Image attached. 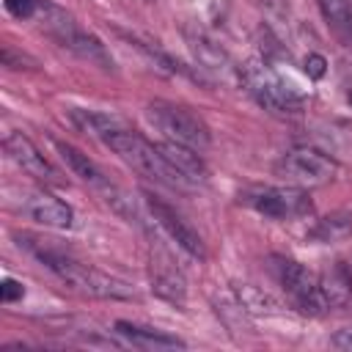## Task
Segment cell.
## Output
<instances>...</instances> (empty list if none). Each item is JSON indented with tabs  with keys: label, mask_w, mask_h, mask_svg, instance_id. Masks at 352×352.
<instances>
[{
	"label": "cell",
	"mask_w": 352,
	"mask_h": 352,
	"mask_svg": "<svg viewBox=\"0 0 352 352\" xmlns=\"http://www.w3.org/2000/svg\"><path fill=\"white\" fill-rule=\"evenodd\" d=\"M239 80L245 91L270 113H300L302 110V96L264 63H245L239 69Z\"/></svg>",
	"instance_id": "4"
},
{
	"label": "cell",
	"mask_w": 352,
	"mask_h": 352,
	"mask_svg": "<svg viewBox=\"0 0 352 352\" xmlns=\"http://www.w3.org/2000/svg\"><path fill=\"white\" fill-rule=\"evenodd\" d=\"M239 305L245 311H258V314H272V308H278L275 300L270 294L258 292L256 286H242L239 289Z\"/></svg>",
	"instance_id": "21"
},
{
	"label": "cell",
	"mask_w": 352,
	"mask_h": 352,
	"mask_svg": "<svg viewBox=\"0 0 352 352\" xmlns=\"http://www.w3.org/2000/svg\"><path fill=\"white\" fill-rule=\"evenodd\" d=\"M322 294L327 300V308H344L352 300V275L346 272L344 264H336L324 275H319Z\"/></svg>",
	"instance_id": "17"
},
{
	"label": "cell",
	"mask_w": 352,
	"mask_h": 352,
	"mask_svg": "<svg viewBox=\"0 0 352 352\" xmlns=\"http://www.w3.org/2000/svg\"><path fill=\"white\" fill-rule=\"evenodd\" d=\"M187 41H190L192 58H195V63H198L201 69L214 72V74H228V72H234L228 55H226L214 41H209L206 36H201V33H190Z\"/></svg>",
	"instance_id": "16"
},
{
	"label": "cell",
	"mask_w": 352,
	"mask_h": 352,
	"mask_svg": "<svg viewBox=\"0 0 352 352\" xmlns=\"http://www.w3.org/2000/svg\"><path fill=\"white\" fill-rule=\"evenodd\" d=\"M25 212L41 223V226H50V228H69L74 223V212L69 204L58 201L55 195H47V192H36L30 198H25Z\"/></svg>",
	"instance_id": "12"
},
{
	"label": "cell",
	"mask_w": 352,
	"mask_h": 352,
	"mask_svg": "<svg viewBox=\"0 0 352 352\" xmlns=\"http://www.w3.org/2000/svg\"><path fill=\"white\" fill-rule=\"evenodd\" d=\"M33 256L50 270L55 272L69 289L80 292V294H88V297H99V300H129L135 297L132 286L121 278H113L96 267H88L60 250H50V248H30Z\"/></svg>",
	"instance_id": "1"
},
{
	"label": "cell",
	"mask_w": 352,
	"mask_h": 352,
	"mask_svg": "<svg viewBox=\"0 0 352 352\" xmlns=\"http://www.w3.org/2000/svg\"><path fill=\"white\" fill-rule=\"evenodd\" d=\"M346 102H349V104H352V91H349V94H346Z\"/></svg>",
	"instance_id": "26"
},
{
	"label": "cell",
	"mask_w": 352,
	"mask_h": 352,
	"mask_svg": "<svg viewBox=\"0 0 352 352\" xmlns=\"http://www.w3.org/2000/svg\"><path fill=\"white\" fill-rule=\"evenodd\" d=\"M305 72H308L311 77H322V74H324V58L316 55V52L308 55V58H305Z\"/></svg>",
	"instance_id": "23"
},
{
	"label": "cell",
	"mask_w": 352,
	"mask_h": 352,
	"mask_svg": "<svg viewBox=\"0 0 352 352\" xmlns=\"http://www.w3.org/2000/svg\"><path fill=\"white\" fill-rule=\"evenodd\" d=\"M58 146V151H60V160L69 165V170L74 173V176H80L82 182H88V184H94L96 190H104V187H110V182L104 179V173H102V168L88 157V154H82L80 148H74V146H69V143H55Z\"/></svg>",
	"instance_id": "15"
},
{
	"label": "cell",
	"mask_w": 352,
	"mask_h": 352,
	"mask_svg": "<svg viewBox=\"0 0 352 352\" xmlns=\"http://www.w3.org/2000/svg\"><path fill=\"white\" fill-rule=\"evenodd\" d=\"M324 22L330 25V30L346 44L352 47V0H316Z\"/></svg>",
	"instance_id": "18"
},
{
	"label": "cell",
	"mask_w": 352,
	"mask_h": 352,
	"mask_svg": "<svg viewBox=\"0 0 352 352\" xmlns=\"http://www.w3.org/2000/svg\"><path fill=\"white\" fill-rule=\"evenodd\" d=\"M352 234V220L346 214H333V217H324L319 220V226L314 228V236L319 242H336L341 236Z\"/></svg>",
	"instance_id": "20"
},
{
	"label": "cell",
	"mask_w": 352,
	"mask_h": 352,
	"mask_svg": "<svg viewBox=\"0 0 352 352\" xmlns=\"http://www.w3.org/2000/svg\"><path fill=\"white\" fill-rule=\"evenodd\" d=\"M6 11L16 19H28L38 11V3L36 0H6Z\"/></svg>",
	"instance_id": "22"
},
{
	"label": "cell",
	"mask_w": 352,
	"mask_h": 352,
	"mask_svg": "<svg viewBox=\"0 0 352 352\" xmlns=\"http://www.w3.org/2000/svg\"><path fill=\"white\" fill-rule=\"evenodd\" d=\"M160 151L162 157L170 162V168H176L190 184H198L206 179V165L198 154V148H190L184 143H173V140H165L160 143Z\"/></svg>",
	"instance_id": "13"
},
{
	"label": "cell",
	"mask_w": 352,
	"mask_h": 352,
	"mask_svg": "<svg viewBox=\"0 0 352 352\" xmlns=\"http://www.w3.org/2000/svg\"><path fill=\"white\" fill-rule=\"evenodd\" d=\"M41 19H44V22H41L44 30H47L60 47L72 50L77 58H82V60H88V63H94V66H99V69H113V58H110V52L104 50V44H102L94 33L82 30V28L74 22L72 14H66L63 8L52 6V3H41Z\"/></svg>",
	"instance_id": "3"
},
{
	"label": "cell",
	"mask_w": 352,
	"mask_h": 352,
	"mask_svg": "<svg viewBox=\"0 0 352 352\" xmlns=\"http://www.w3.org/2000/svg\"><path fill=\"white\" fill-rule=\"evenodd\" d=\"M72 118H74V124L82 129V132H91L94 138H107L110 132H116V129H124V124L118 121V118H113V116H107V113H96V110H72Z\"/></svg>",
	"instance_id": "19"
},
{
	"label": "cell",
	"mask_w": 352,
	"mask_h": 352,
	"mask_svg": "<svg viewBox=\"0 0 352 352\" xmlns=\"http://www.w3.org/2000/svg\"><path fill=\"white\" fill-rule=\"evenodd\" d=\"M146 206H148L154 223H157L184 253H190L192 258H206L204 239L198 236V231H195L176 209H170L165 201H160V198H154V195H146Z\"/></svg>",
	"instance_id": "9"
},
{
	"label": "cell",
	"mask_w": 352,
	"mask_h": 352,
	"mask_svg": "<svg viewBox=\"0 0 352 352\" xmlns=\"http://www.w3.org/2000/svg\"><path fill=\"white\" fill-rule=\"evenodd\" d=\"M275 173L283 176L286 184H294V187H319L336 179L338 165L333 157H327L319 148L297 146L275 162Z\"/></svg>",
	"instance_id": "7"
},
{
	"label": "cell",
	"mask_w": 352,
	"mask_h": 352,
	"mask_svg": "<svg viewBox=\"0 0 352 352\" xmlns=\"http://www.w3.org/2000/svg\"><path fill=\"white\" fill-rule=\"evenodd\" d=\"M146 118L157 132H162L165 140L184 143V146L198 148V151H204L209 146V126L192 110H187L182 104L154 102L146 107Z\"/></svg>",
	"instance_id": "5"
},
{
	"label": "cell",
	"mask_w": 352,
	"mask_h": 352,
	"mask_svg": "<svg viewBox=\"0 0 352 352\" xmlns=\"http://www.w3.org/2000/svg\"><path fill=\"white\" fill-rule=\"evenodd\" d=\"M245 204L253 206L256 212H261L264 217H275V220H292V217L311 212L308 195L302 192V187H294V184L250 190L245 195Z\"/></svg>",
	"instance_id": "8"
},
{
	"label": "cell",
	"mask_w": 352,
	"mask_h": 352,
	"mask_svg": "<svg viewBox=\"0 0 352 352\" xmlns=\"http://www.w3.org/2000/svg\"><path fill=\"white\" fill-rule=\"evenodd\" d=\"M3 148L6 154L11 157V162L16 168H22L28 176L44 182V184H60V173L47 162V157L33 146L30 138H25L22 132H11L6 140H3Z\"/></svg>",
	"instance_id": "10"
},
{
	"label": "cell",
	"mask_w": 352,
	"mask_h": 352,
	"mask_svg": "<svg viewBox=\"0 0 352 352\" xmlns=\"http://www.w3.org/2000/svg\"><path fill=\"white\" fill-rule=\"evenodd\" d=\"M151 289L173 305H184L187 300V280L165 250L151 256Z\"/></svg>",
	"instance_id": "11"
},
{
	"label": "cell",
	"mask_w": 352,
	"mask_h": 352,
	"mask_svg": "<svg viewBox=\"0 0 352 352\" xmlns=\"http://www.w3.org/2000/svg\"><path fill=\"white\" fill-rule=\"evenodd\" d=\"M16 297H22V283H16V280H3V300L6 302H14Z\"/></svg>",
	"instance_id": "24"
},
{
	"label": "cell",
	"mask_w": 352,
	"mask_h": 352,
	"mask_svg": "<svg viewBox=\"0 0 352 352\" xmlns=\"http://www.w3.org/2000/svg\"><path fill=\"white\" fill-rule=\"evenodd\" d=\"M272 275L278 278V283L283 286V292L292 297V302H294L302 314L322 316L324 311H330V308H327V300H324V294H322L319 275L311 272L308 267H302L300 261L275 256V258H272Z\"/></svg>",
	"instance_id": "6"
},
{
	"label": "cell",
	"mask_w": 352,
	"mask_h": 352,
	"mask_svg": "<svg viewBox=\"0 0 352 352\" xmlns=\"http://www.w3.org/2000/svg\"><path fill=\"white\" fill-rule=\"evenodd\" d=\"M107 148H113L118 154V160H124L132 170H138L140 176L157 182V184H165V187H173V190H187L192 187L176 168H170V162L162 157L160 146L148 143L143 135L132 132V129H116L110 132L104 140H102Z\"/></svg>",
	"instance_id": "2"
},
{
	"label": "cell",
	"mask_w": 352,
	"mask_h": 352,
	"mask_svg": "<svg viewBox=\"0 0 352 352\" xmlns=\"http://www.w3.org/2000/svg\"><path fill=\"white\" fill-rule=\"evenodd\" d=\"M116 333L124 336L132 346H140V349H182L184 341L165 333V330H157V327H143V324H132V322H116Z\"/></svg>",
	"instance_id": "14"
},
{
	"label": "cell",
	"mask_w": 352,
	"mask_h": 352,
	"mask_svg": "<svg viewBox=\"0 0 352 352\" xmlns=\"http://www.w3.org/2000/svg\"><path fill=\"white\" fill-rule=\"evenodd\" d=\"M333 346H338V349H352V327L336 333V336H333Z\"/></svg>",
	"instance_id": "25"
}]
</instances>
